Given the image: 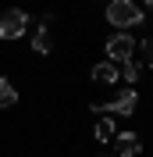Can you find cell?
<instances>
[{"mask_svg":"<svg viewBox=\"0 0 153 157\" xmlns=\"http://www.w3.org/2000/svg\"><path fill=\"white\" fill-rule=\"evenodd\" d=\"M143 18H146V14L139 11V4H132V0H110V7H107V21L118 25L121 32L143 25Z\"/></svg>","mask_w":153,"mask_h":157,"instance_id":"6da1fadb","label":"cell"},{"mask_svg":"<svg viewBox=\"0 0 153 157\" xmlns=\"http://www.w3.org/2000/svg\"><path fill=\"white\" fill-rule=\"evenodd\" d=\"M139 107V93L135 89H125L114 100H103V104H93V114H132Z\"/></svg>","mask_w":153,"mask_h":157,"instance_id":"7a4b0ae2","label":"cell"},{"mask_svg":"<svg viewBox=\"0 0 153 157\" xmlns=\"http://www.w3.org/2000/svg\"><path fill=\"white\" fill-rule=\"evenodd\" d=\"M25 29H29V14L21 7H7L0 14V39H18Z\"/></svg>","mask_w":153,"mask_h":157,"instance_id":"3957f363","label":"cell"},{"mask_svg":"<svg viewBox=\"0 0 153 157\" xmlns=\"http://www.w3.org/2000/svg\"><path fill=\"white\" fill-rule=\"evenodd\" d=\"M132 50H135V39L128 32H114V36L107 39V57L125 64V61H132Z\"/></svg>","mask_w":153,"mask_h":157,"instance_id":"277c9868","label":"cell"},{"mask_svg":"<svg viewBox=\"0 0 153 157\" xmlns=\"http://www.w3.org/2000/svg\"><path fill=\"white\" fill-rule=\"evenodd\" d=\"M50 21H54V14H43V18H39V25H36V36H32V50H36V54H50V50H54V39H50Z\"/></svg>","mask_w":153,"mask_h":157,"instance_id":"5b68a950","label":"cell"},{"mask_svg":"<svg viewBox=\"0 0 153 157\" xmlns=\"http://www.w3.org/2000/svg\"><path fill=\"white\" fill-rule=\"evenodd\" d=\"M114 157H135L139 150H143V139L135 136V132H118L114 136Z\"/></svg>","mask_w":153,"mask_h":157,"instance_id":"8992f818","label":"cell"},{"mask_svg":"<svg viewBox=\"0 0 153 157\" xmlns=\"http://www.w3.org/2000/svg\"><path fill=\"white\" fill-rule=\"evenodd\" d=\"M89 75H93V82H103V86H110V82L121 78V75H118V68H114V61H100Z\"/></svg>","mask_w":153,"mask_h":157,"instance_id":"52a82bcc","label":"cell"},{"mask_svg":"<svg viewBox=\"0 0 153 157\" xmlns=\"http://www.w3.org/2000/svg\"><path fill=\"white\" fill-rule=\"evenodd\" d=\"M114 136H118V121L110 114H100V121H96V143H110Z\"/></svg>","mask_w":153,"mask_h":157,"instance_id":"ba28073f","label":"cell"},{"mask_svg":"<svg viewBox=\"0 0 153 157\" xmlns=\"http://www.w3.org/2000/svg\"><path fill=\"white\" fill-rule=\"evenodd\" d=\"M14 100H18V89L11 86V78H4V75H0V107H11Z\"/></svg>","mask_w":153,"mask_h":157,"instance_id":"9c48e42d","label":"cell"},{"mask_svg":"<svg viewBox=\"0 0 153 157\" xmlns=\"http://www.w3.org/2000/svg\"><path fill=\"white\" fill-rule=\"evenodd\" d=\"M118 75H125L128 82H135V78H139V64H135V61H125L121 68H118Z\"/></svg>","mask_w":153,"mask_h":157,"instance_id":"30bf717a","label":"cell"},{"mask_svg":"<svg viewBox=\"0 0 153 157\" xmlns=\"http://www.w3.org/2000/svg\"><path fill=\"white\" fill-rule=\"evenodd\" d=\"M143 57H146V64L153 68V36H150V39H143Z\"/></svg>","mask_w":153,"mask_h":157,"instance_id":"8fae6325","label":"cell"},{"mask_svg":"<svg viewBox=\"0 0 153 157\" xmlns=\"http://www.w3.org/2000/svg\"><path fill=\"white\" fill-rule=\"evenodd\" d=\"M146 7H153V0H146Z\"/></svg>","mask_w":153,"mask_h":157,"instance_id":"7c38bea8","label":"cell"},{"mask_svg":"<svg viewBox=\"0 0 153 157\" xmlns=\"http://www.w3.org/2000/svg\"><path fill=\"white\" fill-rule=\"evenodd\" d=\"M110 157H114V154H110Z\"/></svg>","mask_w":153,"mask_h":157,"instance_id":"4fadbf2b","label":"cell"}]
</instances>
